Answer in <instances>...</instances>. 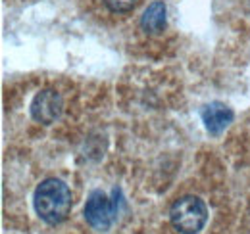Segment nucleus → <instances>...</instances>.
<instances>
[{"label": "nucleus", "instance_id": "1", "mask_svg": "<svg viewBox=\"0 0 250 234\" xmlns=\"http://www.w3.org/2000/svg\"><path fill=\"white\" fill-rule=\"evenodd\" d=\"M33 200L37 215L48 225H58L65 221V217L71 211V192L67 184H63L58 178L42 180L37 186Z\"/></svg>", "mask_w": 250, "mask_h": 234}, {"label": "nucleus", "instance_id": "2", "mask_svg": "<svg viewBox=\"0 0 250 234\" xmlns=\"http://www.w3.org/2000/svg\"><path fill=\"white\" fill-rule=\"evenodd\" d=\"M208 219L206 204L196 196H183L175 200L169 209V221L181 234H196L204 229Z\"/></svg>", "mask_w": 250, "mask_h": 234}, {"label": "nucleus", "instance_id": "3", "mask_svg": "<svg viewBox=\"0 0 250 234\" xmlns=\"http://www.w3.org/2000/svg\"><path fill=\"white\" fill-rule=\"evenodd\" d=\"M118 215V192L114 198H108L104 192L94 190L85 205V219L96 231H108Z\"/></svg>", "mask_w": 250, "mask_h": 234}, {"label": "nucleus", "instance_id": "4", "mask_svg": "<svg viewBox=\"0 0 250 234\" xmlns=\"http://www.w3.org/2000/svg\"><path fill=\"white\" fill-rule=\"evenodd\" d=\"M62 110H63L62 96L56 90H52V88L41 90L31 102L33 119L39 121V123H42V125L54 123L58 117L62 116Z\"/></svg>", "mask_w": 250, "mask_h": 234}, {"label": "nucleus", "instance_id": "5", "mask_svg": "<svg viewBox=\"0 0 250 234\" xmlns=\"http://www.w3.org/2000/svg\"><path fill=\"white\" fill-rule=\"evenodd\" d=\"M202 121H204V127H206L208 133L219 135V133H223L231 125L233 112H231V108H227L221 102H212V104L204 106V110H202Z\"/></svg>", "mask_w": 250, "mask_h": 234}, {"label": "nucleus", "instance_id": "6", "mask_svg": "<svg viewBox=\"0 0 250 234\" xmlns=\"http://www.w3.org/2000/svg\"><path fill=\"white\" fill-rule=\"evenodd\" d=\"M141 27L148 35H158L166 29V4L162 0H154L141 18Z\"/></svg>", "mask_w": 250, "mask_h": 234}, {"label": "nucleus", "instance_id": "7", "mask_svg": "<svg viewBox=\"0 0 250 234\" xmlns=\"http://www.w3.org/2000/svg\"><path fill=\"white\" fill-rule=\"evenodd\" d=\"M106 8L114 14H124V12H129L135 8L137 0H104Z\"/></svg>", "mask_w": 250, "mask_h": 234}]
</instances>
